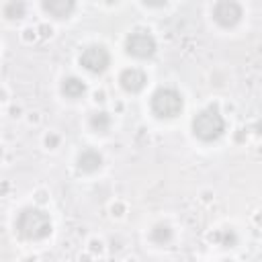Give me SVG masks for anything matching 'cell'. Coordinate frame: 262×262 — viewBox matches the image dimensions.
Segmentation results:
<instances>
[{"label": "cell", "mask_w": 262, "mask_h": 262, "mask_svg": "<svg viewBox=\"0 0 262 262\" xmlns=\"http://www.w3.org/2000/svg\"><path fill=\"white\" fill-rule=\"evenodd\" d=\"M104 2H108V4H113V2H117V0H104Z\"/></svg>", "instance_id": "cell-15"}, {"label": "cell", "mask_w": 262, "mask_h": 262, "mask_svg": "<svg viewBox=\"0 0 262 262\" xmlns=\"http://www.w3.org/2000/svg\"><path fill=\"white\" fill-rule=\"evenodd\" d=\"M61 92H63L68 98H80V96H84V92H86V84H84L80 78L70 76V78H66V80L61 82Z\"/></svg>", "instance_id": "cell-10"}, {"label": "cell", "mask_w": 262, "mask_h": 262, "mask_svg": "<svg viewBox=\"0 0 262 262\" xmlns=\"http://www.w3.org/2000/svg\"><path fill=\"white\" fill-rule=\"evenodd\" d=\"M80 63H82L88 72L100 74V72H104V70L108 68L111 55H108V51H106L102 45H88V47L82 51V55H80Z\"/></svg>", "instance_id": "cell-5"}, {"label": "cell", "mask_w": 262, "mask_h": 262, "mask_svg": "<svg viewBox=\"0 0 262 262\" xmlns=\"http://www.w3.org/2000/svg\"><path fill=\"white\" fill-rule=\"evenodd\" d=\"M223 131H225V121L215 106L203 108L192 119V133L203 141H215L223 135Z\"/></svg>", "instance_id": "cell-2"}, {"label": "cell", "mask_w": 262, "mask_h": 262, "mask_svg": "<svg viewBox=\"0 0 262 262\" xmlns=\"http://www.w3.org/2000/svg\"><path fill=\"white\" fill-rule=\"evenodd\" d=\"M170 237H172V229L168 225H164V223H160V225H156L151 229V239L156 244H166V242H170Z\"/></svg>", "instance_id": "cell-13"}, {"label": "cell", "mask_w": 262, "mask_h": 262, "mask_svg": "<svg viewBox=\"0 0 262 262\" xmlns=\"http://www.w3.org/2000/svg\"><path fill=\"white\" fill-rule=\"evenodd\" d=\"M102 166V156L94 149H84L80 156H78V168L82 172H94Z\"/></svg>", "instance_id": "cell-9"}, {"label": "cell", "mask_w": 262, "mask_h": 262, "mask_svg": "<svg viewBox=\"0 0 262 262\" xmlns=\"http://www.w3.org/2000/svg\"><path fill=\"white\" fill-rule=\"evenodd\" d=\"M143 4H147V6H164V4H168V0H143Z\"/></svg>", "instance_id": "cell-14"}, {"label": "cell", "mask_w": 262, "mask_h": 262, "mask_svg": "<svg viewBox=\"0 0 262 262\" xmlns=\"http://www.w3.org/2000/svg\"><path fill=\"white\" fill-rule=\"evenodd\" d=\"M4 16L10 20H18L25 16V4L20 0H8L4 6Z\"/></svg>", "instance_id": "cell-11"}, {"label": "cell", "mask_w": 262, "mask_h": 262, "mask_svg": "<svg viewBox=\"0 0 262 262\" xmlns=\"http://www.w3.org/2000/svg\"><path fill=\"white\" fill-rule=\"evenodd\" d=\"M151 111L158 117H176L182 111V94L174 88H158L151 96Z\"/></svg>", "instance_id": "cell-3"}, {"label": "cell", "mask_w": 262, "mask_h": 262, "mask_svg": "<svg viewBox=\"0 0 262 262\" xmlns=\"http://www.w3.org/2000/svg\"><path fill=\"white\" fill-rule=\"evenodd\" d=\"M0 96H2V92H0Z\"/></svg>", "instance_id": "cell-16"}, {"label": "cell", "mask_w": 262, "mask_h": 262, "mask_svg": "<svg viewBox=\"0 0 262 262\" xmlns=\"http://www.w3.org/2000/svg\"><path fill=\"white\" fill-rule=\"evenodd\" d=\"M119 82H121V86H123L127 92H139V90L145 86L147 80H145V74H143L141 70L131 68V70H125V72L121 74Z\"/></svg>", "instance_id": "cell-8"}, {"label": "cell", "mask_w": 262, "mask_h": 262, "mask_svg": "<svg viewBox=\"0 0 262 262\" xmlns=\"http://www.w3.org/2000/svg\"><path fill=\"white\" fill-rule=\"evenodd\" d=\"M213 18L225 29L235 27L242 20V6L235 0H217L213 6Z\"/></svg>", "instance_id": "cell-6"}, {"label": "cell", "mask_w": 262, "mask_h": 262, "mask_svg": "<svg viewBox=\"0 0 262 262\" xmlns=\"http://www.w3.org/2000/svg\"><path fill=\"white\" fill-rule=\"evenodd\" d=\"M16 231L25 239H43L51 233V219L41 209H23L16 217Z\"/></svg>", "instance_id": "cell-1"}, {"label": "cell", "mask_w": 262, "mask_h": 262, "mask_svg": "<svg viewBox=\"0 0 262 262\" xmlns=\"http://www.w3.org/2000/svg\"><path fill=\"white\" fill-rule=\"evenodd\" d=\"M43 8L53 18H68L76 8V0H43Z\"/></svg>", "instance_id": "cell-7"}, {"label": "cell", "mask_w": 262, "mask_h": 262, "mask_svg": "<svg viewBox=\"0 0 262 262\" xmlns=\"http://www.w3.org/2000/svg\"><path fill=\"white\" fill-rule=\"evenodd\" d=\"M90 127H92L94 131H98V133H106L108 127H111V117H108L104 111L94 113V115L90 117Z\"/></svg>", "instance_id": "cell-12"}, {"label": "cell", "mask_w": 262, "mask_h": 262, "mask_svg": "<svg viewBox=\"0 0 262 262\" xmlns=\"http://www.w3.org/2000/svg\"><path fill=\"white\" fill-rule=\"evenodd\" d=\"M125 49L129 55L139 57V59H147L156 53V39L147 33V31H135L127 37L125 41Z\"/></svg>", "instance_id": "cell-4"}]
</instances>
